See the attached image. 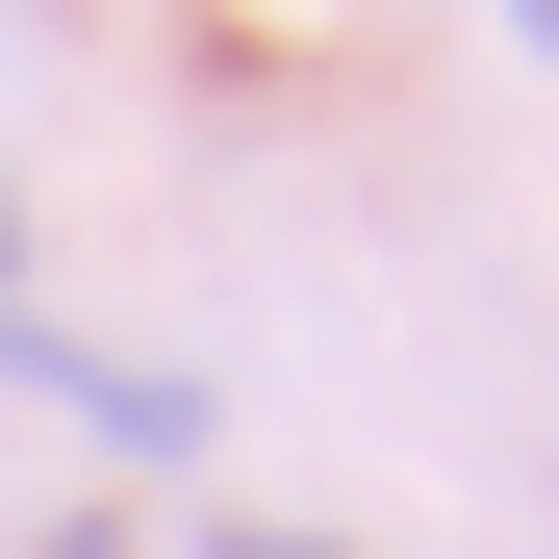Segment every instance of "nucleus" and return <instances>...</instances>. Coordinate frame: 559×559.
Here are the masks:
<instances>
[{"instance_id": "nucleus-3", "label": "nucleus", "mask_w": 559, "mask_h": 559, "mask_svg": "<svg viewBox=\"0 0 559 559\" xmlns=\"http://www.w3.org/2000/svg\"><path fill=\"white\" fill-rule=\"evenodd\" d=\"M26 559H128V534H26Z\"/></svg>"}, {"instance_id": "nucleus-2", "label": "nucleus", "mask_w": 559, "mask_h": 559, "mask_svg": "<svg viewBox=\"0 0 559 559\" xmlns=\"http://www.w3.org/2000/svg\"><path fill=\"white\" fill-rule=\"evenodd\" d=\"M0 280H26V178H0Z\"/></svg>"}, {"instance_id": "nucleus-1", "label": "nucleus", "mask_w": 559, "mask_h": 559, "mask_svg": "<svg viewBox=\"0 0 559 559\" xmlns=\"http://www.w3.org/2000/svg\"><path fill=\"white\" fill-rule=\"evenodd\" d=\"M204 559H331V534H280V509H229V534H204Z\"/></svg>"}, {"instance_id": "nucleus-4", "label": "nucleus", "mask_w": 559, "mask_h": 559, "mask_svg": "<svg viewBox=\"0 0 559 559\" xmlns=\"http://www.w3.org/2000/svg\"><path fill=\"white\" fill-rule=\"evenodd\" d=\"M534 51H559V0H534Z\"/></svg>"}]
</instances>
